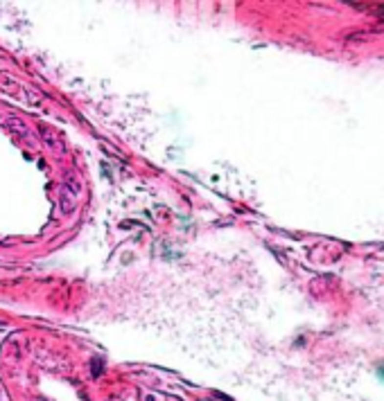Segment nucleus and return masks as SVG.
Returning <instances> with one entry per match:
<instances>
[{
	"mask_svg": "<svg viewBox=\"0 0 384 401\" xmlns=\"http://www.w3.org/2000/svg\"><path fill=\"white\" fill-rule=\"evenodd\" d=\"M90 374H93V377H100L102 374V359H95L93 363H90Z\"/></svg>",
	"mask_w": 384,
	"mask_h": 401,
	"instance_id": "nucleus-1",
	"label": "nucleus"
}]
</instances>
